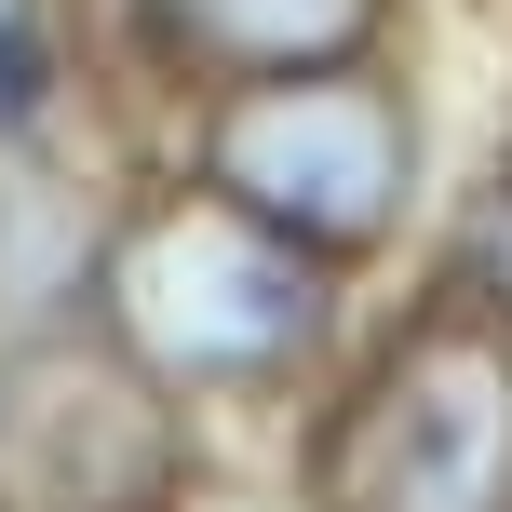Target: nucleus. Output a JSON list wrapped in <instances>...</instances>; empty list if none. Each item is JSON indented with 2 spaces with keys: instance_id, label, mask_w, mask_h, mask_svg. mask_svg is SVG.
Masks as SVG:
<instances>
[{
  "instance_id": "1",
  "label": "nucleus",
  "mask_w": 512,
  "mask_h": 512,
  "mask_svg": "<svg viewBox=\"0 0 512 512\" xmlns=\"http://www.w3.org/2000/svg\"><path fill=\"white\" fill-rule=\"evenodd\" d=\"M310 270L283 256L256 216H162V230L122 243V337L162 364V378H270L310 337Z\"/></svg>"
},
{
  "instance_id": "2",
  "label": "nucleus",
  "mask_w": 512,
  "mask_h": 512,
  "mask_svg": "<svg viewBox=\"0 0 512 512\" xmlns=\"http://www.w3.org/2000/svg\"><path fill=\"white\" fill-rule=\"evenodd\" d=\"M216 176H230L243 216H270V230H297V243H364V230H391V203H405V122H391L378 95H351V81L297 68L283 95L230 108Z\"/></svg>"
},
{
  "instance_id": "3",
  "label": "nucleus",
  "mask_w": 512,
  "mask_h": 512,
  "mask_svg": "<svg viewBox=\"0 0 512 512\" xmlns=\"http://www.w3.org/2000/svg\"><path fill=\"white\" fill-rule=\"evenodd\" d=\"M512 472V391L486 351H418L378 378V405L337 432V486L364 512H486Z\"/></svg>"
},
{
  "instance_id": "4",
  "label": "nucleus",
  "mask_w": 512,
  "mask_h": 512,
  "mask_svg": "<svg viewBox=\"0 0 512 512\" xmlns=\"http://www.w3.org/2000/svg\"><path fill=\"white\" fill-rule=\"evenodd\" d=\"M364 14H378V0H162V27H176L189 54H216V68H256V81L337 68V54L364 41Z\"/></svg>"
},
{
  "instance_id": "5",
  "label": "nucleus",
  "mask_w": 512,
  "mask_h": 512,
  "mask_svg": "<svg viewBox=\"0 0 512 512\" xmlns=\"http://www.w3.org/2000/svg\"><path fill=\"white\" fill-rule=\"evenodd\" d=\"M472 283H486V297H512V189H486V203H472Z\"/></svg>"
},
{
  "instance_id": "6",
  "label": "nucleus",
  "mask_w": 512,
  "mask_h": 512,
  "mask_svg": "<svg viewBox=\"0 0 512 512\" xmlns=\"http://www.w3.org/2000/svg\"><path fill=\"white\" fill-rule=\"evenodd\" d=\"M41 95V27H27V0H0V108Z\"/></svg>"
}]
</instances>
